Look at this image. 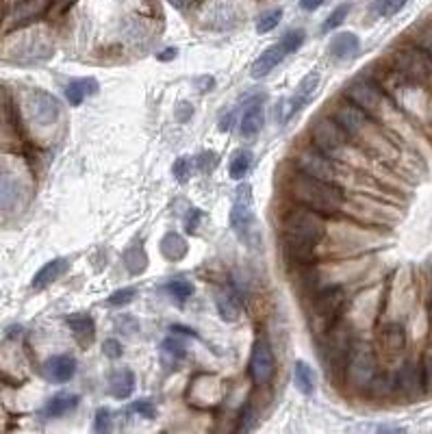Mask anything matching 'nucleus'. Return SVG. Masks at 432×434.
<instances>
[{"instance_id": "nucleus-45", "label": "nucleus", "mask_w": 432, "mask_h": 434, "mask_svg": "<svg viewBox=\"0 0 432 434\" xmlns=\"http://www.w3.org/2000/svg\"><path fill=\"white\" fill-rule=\"evenodd\" d=\"M102 352H104L106 358L116 360V358L122 356V343L118 339H106V341H102Z\"/></svg>"}, {"instance_id": "nucleus-46", "label": "nucleus", "mask_w": 432, "mask_h": 434, "mask_svg": "<svg viewBox=\"0 0 432 434\" xmlns=\"http://www.w3.org/2000/svg\"><path fill=\"white\" fill-rule=\"evenodd\" d=\"M191 116H194V106L189 102H179V106H176V120L179 122H187Z\"/></svg>"}, {"instance_id": "nucleus-40", "label": "nucleus", "mask_w": 432, "mask_h": 434, "mask_svg": "<svg viewBox=\"0 0 432 434\" xmlns=\"http://www.w3.org/2000/svg\"><path fill=\"white\" fill-rule=\"evenodd\" d=\"M191 170H194L191 156H179L176 163H174V168H172V172H174V176H176L179 183H187L189 176H191Z\"/></svg>"}, {"instance_id": "nucleus-2", "label": "nucleus", "mask_w": 432, "mask_h": 434, "mask_svg": "<svg viewBox=\"0 0 432 434\" xmlns=\"http://www.w3.org/2000/svg\"><path fill=\"white\" fill-rule=\"evenodd\" d=\"M289 198L300 206H306V208L321 213L323 217L339 213L346 204V193L339 185H335L333 181H321V178L306 176L302 172H298L291 178Z\"/></svg>"}, {"instance_id": "nucleus-48", "label": "nucleus", "mask_w": 432, "mask_h": 434, "mask_svg": "<svg viewBox=\"0 0 432 434\" xmlns=\"http://www.w3.org/2000/svg\"><path fill=\"white\" fill-rule=\"evenodd\" d=\"M321 3H323V0H300V7L304 11H315Z\"/></svg>"}, {"instance_id": "nucleus-39", "label": "nucleus", "mask_w": 432, "mask_h": 434, "mask_svg": "<svg viewBox=\"0 0 432 434\" xmlns=\"http://www.w3.org/2000/svg\"><path fill=\"white\" fill-rule=\"evenodd\" d=\"M137 298V289L135 287H124V289H118L109 296V300H106V304L109 306H126L131 304L133 300Z\"/></svg>"}, {"instance_id": "nucleus-24", "label": "nucleus", "mask_w": 432, "mask_h": 434, "mask_svg": "<svg viewBox=\"0 0 432 434\" xmlns=\"http://www.w3.org/2000/svg\"><path fill=\"white\" fill-rule=\"evenodd\" d=\"M215 308H218L220 317L228 323L237 321L243 313V304H241V298L237 291L233 289H224L220 291L218 296H215Z\"/></svg>"}, {"instance_id": "nucleus-29", "label": "nucleus", "mask_w": 432, "mask_h": 434, "mask_svg": "<svg viewBox=\"0 0 432 434\" xmlns=\"http://www.w3.org/2000/svg\"><path fill=\"white\" fill-rule=\"evenodd\" d=\"M187 241L176 235V233H168L164 239H161V254H164L168 261H183L187 256Z\"/></svg>"}, {"instance_id": "nucleus-41", "label": "nucleus", "mask_w": 432, "mask_h": 434, "mask_svg": "<svg viewBox=\"0 0 432 434\" xmlns=\"http://www.w3.org/2000/svg\"><path fill=\"white\" fill-rule=\"evenodd\" d=\"M304 31H300V29H296V31H289L285 37H283V48L287 50V54H291V52H296V50H300V46L304 44Z\"/></svg>"}, {"instance_id": "nucleus-8", "label": "nucleus", "mask_w": 432, "mask_h": 434, "mask_svg": "<svg viewBox=\"0 0 432 434\" xmlns=\"http://www.w3.org/2000/svg\"><path fill=\"white\" fill-rule=\"evenodd\" d=\"M24 111H26V118L33 126L37 128H48L52 126L59 116H61V104L59 100L48 94V91H41V89H29L26 96H24Z\"/></svg>"}, {"instance_id": "nucleus-19", "label": "nucleus", "mask_w": 432, "mask_h": 434, "mask_svg": "<svg viewBox=\"0 0 432 434\" xmlns=\"http://www.w3.org/2000/svg\"><path fill=\"white\" fill-rule=\"evenodd\" d=\"M50 7V0H18L9 14V24L14 29L24 26L37 18H41Z\"/></svg>"}, {"instance_id": "nucleus-31", "label": "nucleus", "mask_w": 432, "mask_h": 434, "mask_svg": "<svg viewBox=\"0 0 432 434\" xmlns=\"http://www.w3.org/2000/svg\"><path fill=\"white\" fill-rule=\"evenodd\" d=\"M406 337H404V328L398 323H389L387 328L381 333V348L389 354H396L404 348Z\"/></svg>"}, {"instance_id": "nucleus-49", "label": "nucleus", "mask_w": 432, "mask_h": 434, "mask_svg": "<svg viewBox=\"0 0 432 434\" xmlns=\"http://www.w3.org/2000/svg\"><path fill=\"white\" fill-rule=\"evenodd\" d=\"M421 46H423V50H428L430 54H432V29L423 35V39H421Z\"/></svg>"}, {"instance_id": "nucleus-43", "label": "nucleus", "mask_w": 432, "mask_h": 434, "mask_svg": "<svg viewBox=\"0 0 432 434\" xmlns=\"http://www.w3.org/2000/svg\"><path fill=\"white\" fill-rule=\"evenodd\" d=\"M421 375H423V391L432 393V348L426 352L421 360Z\"/></svg>"}, {"instance_id": "nucleus-15", "label": "nucleus", "mask_w": 432, "mask_h": 434, "mask_svg": "<svg viewBox=\"0 0 432 434\" xmlns=\"http://www.w3.org/2000/svg\"><path fill=\"white\" fill-rule=\"evenodd\" d=\"M250 378L254 385H267L274 375V352L265 339H256L252 343V354H250Z\"/></svg>"}, {"instance_id": "nucleus-37", "label": "nucleus", "mask_w": 432, "mask_h": 434, "mask_svg": "<svg viewBox=\"0 0 432 434\" xmlns=\"http://www.w3.org/2000/svg\"><path fill=\"white\" fill-rule=\"evenodd\" d=\"M161 352H164L166 356H170V358H174V360H181V358L187 356L185 343L181 339H176V337H170V339H166L164 343H161Z\"/></svg>"}, {"instance_id": "nucleus-30", "label": "nucleus", "mask_w": 432, "mask_h": 434, "mask_svg": "<svg viewBox=\"0 0 432 434\" xmlns=\"http://www.w3.org/2000/svg\"><path fill=\"white\" fill-rule=\"evenodd\" d=\"M124 265H126V269L131 271L133 276H139V274H144V271H146L148 256H146V250H144V246L139 241H133L126 248V252H124Z\"/></svg>"}, {"instance_id": "nucleus-14", "label": "nucleus", "mask_w": 432, "mask_h": 434, "mask_svg": "<svg viewBox=\"0 0 432 434\" xmlns=\"http://www.w3.org/2000/svg\"><path fill=\"white\" fill-rule=\"evenodd\" d=\"M26 193V185L24 178L7 168V166H0V213H11L16 211Z\"/></svg>"}, {"instance_id": "nucleus-38", "label": "nucleus", "mask_w": 432, "mask_h": 434, "mask_svg": "<svg viewBox=\"0 0 432 434\" xmlns=\"http://www.w3.org/2000/svg\"><path fill=\"white\" fill-rule=\"evenodd\" d=\"M350 9H352V7H350L348 3H346V5H339V7H337V9H335V11H333V14L326 18V22L321 24V31H323V33H328V31H333V29L341 26V24H343V20L348 18Z\"/></svg>"}, {"instance_id": "nucleus-21", "label": "nucleus", "mask_w": 432, "mask_h": 434, "mask_svg": "<svg viewBox=\"0 0 432 434\" xmlns=\"http://www.w3.org/2000/svg\"><path fill=\"white\" fill-rule=\"evenodd\" d=\"M68 269H70V261L68 258H61V256L59 258H52L44 267H39V271L33 276L31 285H33L35 291H41V289H46L50 285H55Z\"/></svg>"}, {"instance_id": "nucleus-33", "label": "nucleus", "mask_w": 432, "mask_h": 434, "mask_svg": "<svg viewBox=\"0 0 432 434\" xmlns=\"http://www.w3.org/2000/svg\"><path fill=\"white\" fill-rule=\"evenodd\" d=\"M252 166V152L250 150H237L233 156H231V163H228V174L233 181H239L248 174Z\"/></svg>"}, {"instance_id": "nucleus-5", "label": "nucleus", "mask_w": 432, "mask_h": 434, "mask_svg": "<svg viewBox=\"0 0 432 434\" xmlns=\"http://www.w3.org/2000/svg\"><path fill=\"white\" fill-rule=\"evenodd\" d=\"M393 70L406 83L426 85L432 81V54L423 48H402L393 54Z\"/></svg>"}, {"instance_id": "nucleus-28", "label": "nucleus", "mask_w": 432, "mask_h": 434, "mask_svg": "<svg viewBox=\"0 0 432 434\" xmlns=\"http://www.w3.org/2000/svg\"><path fill=\"white\" fill-rule=\"evenodd\" d=\"M133 389H135V373L131 369L124 367V369H118V371L111 373V378H109V393H111V398L126 400V398H131Z\"/></svg>"}, {"instance_id": "nucleus-52", "label": "nucleus", "mask_w": 432, "mask_h": 434, "mask_svg": "<svg viewBox=\"0 0 432 434\" xmlns=\"http://www.w3.org/2000/svg\"><path fill=\"white\" fill-rule=\"evenodd\" d=\"M0 380H3V375H0Z\"/></svg>"}, {"instance_id": "nucleus-47", "label": "nucleus", "mask_w": 432, "mask_h": 434, "mask_svg": "<svg viewBox=\"0 0 432 434\" xmlns=\"http://www.w3.org/2000/svg\"><path fill=\"white\" fill-rule=\"evenodd\" d=\"M176 54H179L176 48H168V50H161V52L156 54V59H159V61H174Z\"/></svg>"}, {"instance_id": "nucleus-25", "label": "nucleus", "mask_w": 432, "mask_h": 434, "mask_svg": "<svg viewBox=\"0 0 432 434\" xmlns=\"http://www.w3.org/2000/svg\"><path fill=\"white\" fill-rule=\"evenodd\" d=\"M68 328L72 330V335L76 337V341L87 348L94 337H96V326H94V319L85 313H74L68 317Z\"/></svg>"}, {"instance_id": "nucleus-3", "label": "nucleus", "mask_w": 432, "mask_h": 434, "mask_svg": "<svg viewBox=\"0 0 432 434\" xmlns=\"http://www.w3.org/2000/svg\"><path fill=\"white\" fill-rule=\"evenodd\" d=\"M52 50L55 48H52L48 33L29 29V31L9 35L3 44H0V59H5L9 64H18V66H31V64L50 59Z\"/></svg>"}, {"instance_id": "nucleus-23", "label": "nucleus", "mask_w": 432, "mask_h": 434, "mask_svg": "<svg viewBox=\"0 0 432 434\" xmlns=\"http://www.w3.org/2000/svg\"><path fill=\"white\" fill-rule=\"evenodd\" d=\"M358 48H361V39L350 33V31H343V33H337L333 39H331V54L337 59V61H350L358 54Z\"/></svg>"}, {"instance_id": "nucleus-36", "label": "nucleus", "mask_w": 432, "mask_h": 434, "mask_svg": "<svg viewBox=\"0 0 432 434\" xmlns=\"http://www.w3.org/2000/svg\"><path fill=\"white\" fill-rule=\"evenodd\" d=\"M283 20V9H272V11H267L258 18L256 22V31L258 33H269V31H274Z\"/></svg>"}, {"instance_id": "nucleus-13", "label": "nucleus", "mask_w": 432, "mask_h": 434, "mask_svg": "<svg viewBox=\"0 0 432 434\" xmlns=\"http://www.w3.org/2000/svg\"><path fill=\"white\" fill-rule=\"evenodd\" d=\"M333 120L346 131L348 137H358L361 133H365V128L371 124V116L365 113L358 104H354L352 100H341L335 104L333 108Z\"/></svg>"}, {"instance_id": "nucleus-42", "label": "nucleus", "mask_w": 432, "mask_h": 434, "mask_svg": "<svg viewBox=\"0 0 432 434\" xmlns=\"http://www.w3.org/2000/svg\"><path fill=\"white\" fill-rule=\"evenodd\" d=\"M131 410L135 415L146 417V419H156V406H154L152 400H137V402L131 404Z\"/></svg>"}, {"instance_id": "nucleus-4", "label": "nucleus", "mask_w": 432, "mask_h": 434, "mask_svg": "<svg viewBox=\"0 0 432 434\" xmlns=\"http://www.w3.org/2000/svg\"><path fill=\"white\" fill-rule=\"evenodd\" d=\"M376 373H378L376 352L367 343H352L343 367V378H341L343 383L356 391H367Z\"/></svg>"}, {"instance_id": "nucleus-7", "label": "nucleus", "mask_w": 432, "mask_h": 434, "mask_svg": "<svg viewBox=\"0 0 432 434\" xmlns=\"http://www.w3.org/2000/svg\"><path fill=\"white\" fill-rule=\"evenodd\" d=\"M231 228L241 239L246 246L252 243V233H254V200H252V187L248 183L239 185L235 191V200L231 206Z\"/></svg>"}, {"instance_id": "nucleus-27", "label": "nucleus", "mask_w": 432, "mask_h": 434, "mask_svg": "<svg viewBox=\"0 0 432 434\" xmlns=\"http://www.w3.org/2000/svg\"><path fill=\"white\" fill-rule=\"evenodd\" d=\"M98 89H100V85H98L96 79H91V76L76 79V81L68 83V87H66V98H68V102H70L72 106H79V104L85 102V98L98 94Z\"/></svg>"}, {"instance_id": "nucleus-51", "label": "nucleus", "mask_w": 432, "mask_h": 434, "mask_svg": "<svg viewBox=\"0 0 432 434\" xmlns=\"http://www.w3.org/2000/svg\"><path fill=\"white\" fill-rule=\"evenodd\" d=\"M170 3H172L176 9H187V7L194 3V0H170Z\"/></svg>"}, {"instance_id": "nucleus-44", "label": "nucleus", "mask_w": 432, "mask_h": 434, "mask_svg": "<svg viewBox=\"0 0 432 434\" xmlns=\"http://www.w3.org/2000/svg\"><path fill=\"white\" fill-rule=\"evenodd\" d=\"M111 410L109 408H98L96 410V421H94V430L96 432H109L111 430Z\"/></svg>"}, {"instance_id": "nucleus-9", "label": "nucleus", "mask_w": 432, "mask_h": 434, "mask_svg": "<svg viewBox=\"0 0 432 434\" xmlns=\"http://www.w3.org/2000/svg\"><path fill=\"white\" fill-rule=\"evenodd\" d=\"M346 98L352 100L354 104H358L365 113H369L371 118L381 116L385 111V106L389 104L387 94L383 91V87L373 83L371 79H356L346 87Z\"/></svg>"}, {"instance_id": "nucleus-12", "label": "nucleus", "mask_w": 432, "mask_h": 434, "mask_svg": "<svg viewBox=\"0 0 432 434\" xmlns=\"http://www.w3.org/2000/svg\"><path fill=\"white\" fill-rule=\"evenodd\" d=\"M350 337L346 330H341L339 326L335 323L333 328L326 333V365H328V371L335 380H341L343 378V367H346V358H348V352H350Z\"/></svg>"}, {"instance_id": "nucleus-22", "label": "nucleus", "mask_w": 432, "mask_h": 434, "mask_svg": "<svg viewBox=\"0 0 432 434\" xmlns=\"http://www.w3.org/2000/svg\"><path fill=\"white\" fill-rule=\"evenodd\" d=\"M263 100L265 98H258L254 102H250L246 108H243V116H241V122H239V135L243 139H250V137H256L265 124V113H263Z\"/></svg>"}, {"instance_id": "nucleus-34", "label": "nucleus", "mask_w": 432, "mask_h": 434, "mask_svg": "<svg viewBox=\"0 0 432 434\" xmlns=\"http://www.w3.org/2000/svg\"><path fill=\"white\" fill-rule=\"evenodd\" d=\"M166 289H168V293H172L176 300H187V298H191L194 291H196L194 283L187 281V278H172V281L166 285Z\"/></svg>"}, {"instance_id": "nucleus-10", "label": "nucleus", "mask_w": 432, "mask_h": 434, "mask_svg": "<svg viewBox=\"0 0 432 434\" xmlns=\"http://www.w3.org/2000/svg\"><path fill=\"white\" fill-rule=\"evenodd\" d=\"M348 135L346 131L333 120V118H319L311 126V141L317 150L326 152L328 156L341 152L348 146Z\"/></svg>"}, {"instance_id": "nucleus-32", "label": "nucleus", "mask_w": 432, "mask_h": 434, "mask_svg": "<svg viewBox=\"0 0 432 434\" xmlns=\"http://www.w3.org/2000/svg\"><path fill=\"white\" fill-rule=\"evenodd\" d=\"M293 380H296V387H298L300 393L311 395V393L315 391V371H313V367L306 365L304 360H298V363H296Z\"/></svg>"}, {"instance_id": "nucleus-35", "label": "nucleus", "mask_w": 432, "mask_h": 434, "mask_svg": "<svg viewBox=\"0 0 432 434\" xmlns=\"http://www.w3.org/2000/svg\"><path fill=\"white\" fill-rule=\"evenodd\" d=\"M406 3H408V0H376L371 9H373L378 16H385V18H389V16L400 14V11L406 7Z\"/></svg>"}, {"instance_id": "nucleus-1", "label": "nucleus", "mask_w": 432, "mask_h": 434, "mask_svg": "<svg viewBox=\"0 0 432 434\" xmlns=\"http://www.w3.org/2000/svg\"><path fill=\"white\" fill-rule=\"evenodd\" d=\"M326 233V224H323V215L300 206L285 215L283 222V248L285 256L293 263L308 265L315 258V250L319 241Z\"/></svg>"}, {"instance_id": "nucleus-26", "label": "nucleus", "mask_w": 432, "mask_h": 434, "mask_svg": "<svg viewBox=\"0 0 432 434\" xmlns=\"http://www.w3.org/2000/svg\"><path fill=\"white\" fill-rule=\"evenodd\" d=\"M79 402H81V400H79V395H74V393H59V395L50 398V400L44 404L41 417H46V419L64 417V415L72 413V410L79 406Z\"/></svg>"}, {"instance_id": "nucleus-18", "label": "nucleus", "mask_w": 432, "mask_h": 434, "mask_svg": "<svg viewBox=\"0 0 432 434\" xmlns=\"http://www.w3.org/2000/svg\"><path fill=\"white\" fill-rule=\"evenodd\" d=\"M76 373V360L68 354H57V356H50L44 363V375L46 380L55 385H66L74 378Z\"/></svg>"}, {"instance_id": "nucleus-20", "label": "nucleus", "mask_w": 432, "mask_h": 434, "mask_svg": "<svg viewBox=\"0 0 432 434\" xmlns=\"http://www.w3.org/2000/svg\"><path fill=\"white\" fill-rule=\"evenodd\" d=\"M285 57H287V50L283 48V44H274V46L265 48L256 57V61L252 64L250 76L252 79H265L269 72H274L283 64Z\"/></svg>"}, {"instance_id": "nucleus-50", "label": "nucleus", "mask_w": 432, "mask_h": 434, "mask_svg": "<svg viewBox=\"0 0 432 434\" xmlns=\"http://www.w3.org/2000/svg\"><path fill=\"white\" fill-rule=\"evenodd\" d=\"M376 432H404V428L402 425H378V428H373Z\"/></svg>"}, {"instance_id": "nucleus-17", "label": "nucleus", "mask_w": 432, "mask_h": 434, "mask_svg": "<svg viewBox=\"0 0 432 434\" xmlns=\"http://www.w3.org/2000/svg\"><path fill=\"white\" fill-rule=\"evenodd\" d=\"M317 85H319V74L317 72H308L302 81H300V85L296 87V91H293V96L283 104V108H285V113H283V122H287V120H291L300 108L313 98V94H315V89H317Z\"/></svg>"}, {"instance_id": "nucleus-6", "label": "nucleus", "mask_w": 432, "mask_h": 434, "mask_svg": "<svg viewBox=\"0 0 432 434\" xmlns=\"http://www.w3.org/2000/svg\"><path fill=\"white\" fill-rule=\"evenodd\" d=\"M343 304H346V289L341 285H328L313 296L311 317H313V323L319 326V333L326 335L339 321V313Z\"/></svg>"}, {"instance_id": "nucleus-16", "label": "nucleus", "mask_w": 432, "mask_h": 434, "mask_svg": "<svg viewBox=\"0 0 432 434\" xmlns=\"http://www.w3.org/2000/svg\"><path fill=\"white\" fill-rule=\"evenodd\" d=\"M396 380V393L404 395V398H417L423 391V375H421V363H413L406 360L393 375Z\"/></svg>"}, {"instance_id": "nucleus-11", "label": "nucleus", "mask_w": 432, "mask_h": 434, "mask_svg": "<svg viewBox=\"0 0 432 434\" xmlns=\"http://www.w3.org/2000/svg\"><path fill=\"white\" fill-rule=\"evenodd\" d=\"M296 168H298V172L313 176V178H321V181H333L337 176V166H335L333 156L317 150L315 146L302 148L296 154Z\"/></svg>"}]
</instances>
